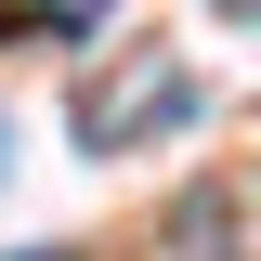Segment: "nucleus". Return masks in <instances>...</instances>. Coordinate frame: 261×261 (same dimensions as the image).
Here are the masks:
<instances>
[{
	"mask_svg": "<svg viewBox=\"0 0 261 261\" xmlns=\"http://www.w3.org/2000/svg\"><path fill=\"white\" fill-rule=\"evenodd\" d=\"M222 13H235V27H261V0H222Z\"/></svg>",
	"mask_w": 261,
	"mask_h": 261,
	"instance_id": "nucleus-3",
	"label": "nucleus"
},
{
	"mask_svg": "<svg viewBox=\"0 0 261 261\" xmlns=\"http://www.w3.org/2000/svg\"><path fill=\"white\" fill-rule=\"evenodd\" d=\"M196 118V79L170 53H105L92 79H79V105H65V130H79V157H144L157 130Z\"/></svg>",
	"mask_w": 261,
	"mask_h": 261,
	"instance_id": "nucleus-1",
	"label": "nucleus"
},
{
	"mask_svg": "<svg viewBox=\"0 0 261 261\" xmlns=\"http://www.w3.org/2000/svg\"><path fill=\"white\" fill-rule=\"evenodd\" d=\"M118 0H27V27H53V39H79V27H105Z\"/></svg>",
	"mask_w": 261,
	"mask_h": 261,
	"instance_id": "nucleus-2",
	"label": "nucleus"
},
{
	"mask_svg": "<svg viewBox=\"0 0 261 261\" xmlns=\"http://www.w3.org/2000/svg\"><path fill=\"white\" fill-rule=\"evenodd\" d=\"M13 261H79V248H13Z\"/></svg>",
	"mask_w": 261,
	"mask_h": 261,
	"instance_id": "nucleus-4",
	"label": "nucleus"
}]
</instances>
